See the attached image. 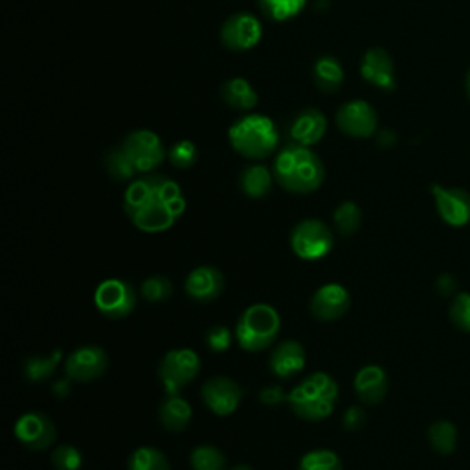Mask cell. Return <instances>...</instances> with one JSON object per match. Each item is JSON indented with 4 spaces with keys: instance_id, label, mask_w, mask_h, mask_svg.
Segmentation results:
<instances>
[{
    "instance_id": "obj_5",
    "label": "cell",
    "mask_w": 470,
    "mask_h": 470,
    "mask_svg": "<svg viewBox=\"0 0 470 470\" xmlns=\"http://www.w3.org/2000/svg\"><path fill=\"white\" fill-rule=\"evenodd\" d=\"M281 318L272 306L255 304L244 309L235 325V340L241 350L260 353L269 350L278 340Z\"/></svg>"
},
{
    "instance_id": "obj_32",
    "label": "cell",
    "mask_w": 470,
    "mask_h": 470,
    "mask_svg": "<svg viewBox=\"0 0 470 470\" xmlns=\"http://www.w3.org/2000/svg\"><path fill=\"white\" fill-rule=\"evenodd\" d=\"M297 470H344V465H341V459L336 452L327 450V448H318L307 452L300 465H297Z\"/></svg>"
},
{
    "instance_id": "obj_35",
    "label": "cell",
    "mask_w": 470,
    "mask_h": 470,
    "mask_svg": "<svg viewBox=\"0 0 470 470\" xmlns=\"http://www.w3.org/2000/svg\"><path fill=\"white\" fill-rule=\"evenodd\" d=\"M167 158L177 169H190L199 160V149L191 140H181L171 146Z\"/></svg>"
},
{
    "instance_id": "obj_13",
    "label": "cell",
    "mask_w": 470,
    "mask_h": 470,
    "mask_svg": "<svg viewBox=\"0 0 470 470\" xmlns=\"http://www.w3.org/2000/svg\"><path fill=\"white\" fill-rule=\"evenodd\" d=\"M336 125L346 137L369 138L377 133V111L364 100L346 102L336 111Z\"/></svg>"
},
{
    "instance_id": "obj_27",
    "label": "cell",
    "mask_w": 470,
    "mask_h": 470,
    "mask_svg": "<svg viewBox=\"0 0 470 470\" xmlns=\"http://www.w3.org/2000/svg\"><path fill=\"white\" fill-rule=\"evenodd\" d=\"M333 223L341 237H350L362 226V209L353 200L341 202L333 213Z\"/></svg>"
},
{
    "instance_id": "obj_9",
    "label": "cell",
    "mask_w": 470,
    "mask_h": 470,
    "mask_svg": "<svg viewBox=\"0 0 470 470\" xmlns=\"http://www.w3.org/2000/svg\"><path fill=\"white\" fill-rule=\"evenodd\" d=\"M121 149L129 156L138 173H153L165 158L162 138L149 129H138L127 135L121 142Z\"/></svg>"
},
{
    "instance_id": "obj_39",
    "label": "cell",
    "mask_w": 470,
    "mask_h": 470,
    "mask_svg": "<svg viewBox=\"0 0 470 470\" xmlns=\"http://www.w3.org/2000/svg\"><path fill=\"white\" fill-rule=\"evenodd\" d=\"M260 401L269 408H276L288 401V394H285L281 386H267L260 392Z\"/></svg>"
},
{
    "instance_id": "obj_19",
    "label": "cell",
    "mask_w": 470,
    "mask_h": 470,
    "mask_svg": "<svg viewBox=\"0 0 470 470\" xmlns=\"http://www.w3.org/2000/svg\"><path fill=\"white\" fill-rule=\"evenodd\" d=\"M307 355L304 346L296 340H285L274 348L269 357V369L278 378H292L306 369Z\"/></svg>"
},
{
    "instance_id": "obj_6",
    "label": "cell",
    "mask_w": 470,
    "mask_h": 470,
    "mask_svg": "<svg viewBox=\"0 0 470 470\" xmlns=\"http://www.w3.org/2000/svg\"><path fill=\"white\" fill-rule=\"evenodd\" d=\"M334 235L320 219H306L290 232V248L304 262H320L331 253Z\"/></svg>"
},
{
    "instance_id": "obj_26",
    "label": "cell",
    "mask_w": 470,
    "mask_h": 470,
    "mask_svg": "<svg viewBox=\"0 0 470 470\" xmlns=\"http://www.w3.org/2000/svg\"><path fill=\"white\" fill-rule=\"evenodd\" d=\"M63 360V351L61 350H54L50 355H35L24 360L22 371L26 380L37 384L50 378L56 369L59 368V362Z\"/></svg>"
},
{
    "instance_id": "obj_12",
    "label": "cell",
    "mask_w": 470,
    "mask_h": 470,
    "mask_svg": "<svg viewBox=\"0 0 470 470\" xmlns=\"http://www.w3.org/2000/svg\"><path fill=\"white\" fill-rule=\"evenodd\" d=\"M200 395H202L204 404L213 413L219 417H228L239 408V404L244 397V390L241 388V384L235 382L234 378L217 375V377H211L206 380Z\"/></svg>"
},
{
    "instance_id": "obj_10",
    "label": "cell",
    "mask_w": 470,
    "mask_h": 470,
    "mask_svg": "<svg viewBox=\"0 0 470 470\" xmlns=\"http://www.w3.org/2000/svg\"><path fill=\"white\" fill-rule=\"evenodd\" d=\"M263 37L262 21L246 12L230 15L221 28V40L225 49L232 52H248L260 45Z\"/></svg>"
},
{
    "instance_id": "obj_2",
    "label": "cell",
    "mask_w": 470,
    "mask_h": 470,
    "mask_svg": "<svg viewBox=\"0 0 470 470\" xmlns=\"http://www.w3.org/2000/svg\"><path fill=\"white\" fill-rule=\"evenodd\" d=\"M272 173L285 191L296 195L313 193L325 181V167L320 156L300 144H290L278 153Z\"/></svg>"
},
{
    "instance_id": "obj_15",
    "label": "cell",
    "mask_w": 470,
    "mask_h": 470,
    "mask_svg": "<svg viewBox=\"0 0 470 470\" xmlns=\"http://www.w3.org/2000/svg\"><path fill=\"white\" fill-rule=\"evenodd\" d=\"M351 307V294L340 283L322 285L311 297V315L320 322H334L344 316Z\"/></svg>"
},
{
    "instance_id": "obj_36",
    "label": "cell",
    "mask_w": 470,
    "mask_h": 470,
    "mask_svg": "<svg viewBox=\"0 0 470 470\" xmlns=\"http://www.w3.org/2000/svg\"><path fill=\"white\" fill-rule=\"evenodd\" d=\"M52 465L56 470H79L83 465V456L72 445H59L52 452Z\"/></svg>"
},
{
    "instance_id": "obj_23",
    "label": "cell",
    "mask_w": 470,
    "mask_h": 470,
    "mask_svg": "<svg viewBox=\"0 0 470 470\" xmlns=\"http://www.w3.org/2000/svg\"><path fill=\"white\" fill-rule=\"evenodd\" d=\"M223 102L235 111H252L258 107L260 96L244 77H232L221 87Z\"/></svg>"
},
{
    "instance_id": "obj_25",
    "label": "cell",
    "mask_w": 470,
    "mask_h": 470,
    "mask_svg": "<svg viewBox=\"0 0 470 470\" xmlns=\"http://www.w3.org/2000/svg\"><path fill=\"white\" fill-rule=\"evenodd\" d=\"M313 77H315L316 87L322 93L334 94L340 91L346 74H344V67H341V63L336 58L322 56L316 59V63L313 67Z\"/></svg>"
},
{
    "instance_id": "obj_38",
    "label": "cell",
    "mask_w": 470,
    "mask_h": 470,
    "mask_svg": "<svg viewBox=\"0 0 470 470\" xmlns=\"http://www.w3.org/2000/svg\"><path fill=\"white\" fill-rule=\"evenodd\" d=\"M452 322L461 329L470 333V294H459L450 307Z\"/></svg>"
},
{
    "instance_id": "obj_30",
    "label": "cell",
    "mask_w": 470,
    "mask_h": 470,
    "mask_svg": "<svg viewBox=\"0 0 470 470\" xmlns=\"http://www.w3.org/2000/svg\"><path fill=\"white\" fill-rule=\"evenodd\" d=\"M129 470H171V465L158 448L140 447L129 457Z\"/></svg>"
},
{
    "instance_id": "obj_43",
    "label": "cell",
    "mask_w": 470,
    "mask_h": 470,
    "mask_svg": "<svg viewBox=\"0 0 470 470\" xmlns=\"http://www.w3.org/2000/svg\"><path fill=\"white\" fill-rule=\"evenodd\" d=\"M466 93H468V98H470V72H468V77H466Z\"/></svg>"
},
{
    "instance_id": "obj_1",
    "label": "cell",
    "mask_w": 470,
    "mask_h": 470,
    "mask_svg": "<svg viewBox=\"0 0 470 470\" xmlns=\"http://www.w3.org/2000/svg\"><path fill=\"white\" fill-rule=\"evenodd\" d=\"M123 209L140 232L162 234L184 216L186 197L182 188L167 175L144 173L127 186Z\"/></svg>"
},
{
    "instance_id": "obj_40",
    "label": "cell",
    "mask_w": 470,
    "mask_h": 470,
    "mask_svg": "<svg viewBox=\"0 0 470 470\" xmlns=\"http://www.w3.org/2000/svg\"><path fill=\"white\" fill-rule=\"evenodd\" d=\"M366 422V413L362 408L359 406H351L346 410L344 417H341V424H344V429L350 430V432H355V430H360L362 426Z\"/></svg>"
},
{
    "instance_id": "obj_7",
    "label": "cell",
    "mask_w": 470,
    "mask_h": 470,
    "mask_svg": "<svg viewBox=\"0 0 470 470\" xmlns=\"http://www.w3.org/2000/svg\"><path fill=\"white\" fill-rule=\"evenodd\" d=\"M199 373L200 359L195 351L186 348L167 351L158 368V377L167 395H177L199 377Z\"/></svg>"
},
{
    "instance_id": "obj_24",
    "label": "cell",
    "mask_w": 470,
    "mask_h": 470,
    "mask_svg": "<svg viewBox=\"0 0 470 470\" xmlns=\"http://www.w3.org/2000/svg\"><path fill=\"white\" fill-rule=\"evenodd\" d=\"M274 181V173H270L269 167L253 164L243 169L239 175V188L250 199H263L270 193Z\"/></svg>"
},
{
    "instance_id": "obj_4",
    "label": "cell",
    "mask_w": 470,
    "mask_h": 470,
    "mask_svg": "<svg viewBox=\"0 0 470 470\" xmlns=\"http://www.w3.org/2000/svg\"><path fill=\"white\" fill-rule=\"evenodd\" d=\"M230 146L235 153L250 160L270 156L279 144L276 123L263 114H246L232 123L228 131Z\"/></svg>"
},
{
    "instance_id": "obj_29",
    "label": "cell",
    "mask_w": 470,
    "mask_h": 470,
    "mask_svg": "<svg viewBox=\"0 0 470 470\" xmlns=\"http://www.w3.org/2000/svg\"><path fill=\"white\" fill-rule=\"evenodd\" d=\"M105 167H107V173L111 175V179L116 182H131V181H135V175L138 173L137 167L133 165L129 156L123 153L121 147H116L107 153Z\"/></svg>"
},
{
    "instance_id": "obj_8",
    "label": "cell",
    "mask_w": 470,
    "mask_h": 470,
    "mask_svg": "<svg viewBox=\"0 0 470 470\" xmlns=\"http://www.w3.org/2000/svg\"><path fill=\"white\" fill-rule=\"evenodd\" d=\"M94 306L109 320L127 318L137 309V290L123 279H105L94 292Z\"/></svg>"
},
{
    "instance_id": "obj_11",
    "label": "cell",
    "mask_w": 470,
    "mask_h": 470,
    "mask_svg": "<svg viewBox=\"0 0 470 470\" xmlns=\"http://www.w3.org/2000/svg\"><path fill=\"white\" fill-rule=\"evenodd\" d=\"M15 438L33 452H42L56 443L58 430L52 419L40 412H28L15 422Z\"/></svg>"
},
{
    "instance_id": "obj_28",
    "label": "cell",
    "mask_w": 470,
    "mask_h": 470,
    "mask_svg": "<svg viewBox=\"0 0 470 470\" xmlns=\"http://www.w3.org/2000/svg\"><path fill=\"white\" fill-rule=\"evenodd\" d=\"M307 6V0H260L262 12L274 22H287L300 15Z\"/></svg>"
},
{
    "instance_id": "obj_14",
    "label": "cell",
    "mask_w": 470,
    "mask_h": 470,
    "mask_svg": "<svg viewBox=\"0 0 470 470\" xmlns=\"http://www.w3.org/2000/svg\"><path fill=\"white\" fill-rule=\"evenodd\" d=\"M109 355L100 346H83L65 360V373L75 382H93L105 375Z\"/></svg>"
},
{
    "instance_id": "obj_37",
    "label": "cell",
    "mask_w": 470,
    "mask_h": 470,
    "mask_svg": "<svg viewBox=\"0 0 470 470\" xmlns=\"http://www.w3.org/2000/svg\"><path fill=\"white\" fill-rule=\"evenodd\" d=\"M234 336L235 334L226 325H213L206 333V344L213 353H225L230 350Z\"/></svg>"
},
{
    "instance_id": "obj_33",
    "label": "cell",
    "mask_w": 470,
    "mask_h": 470,
    "mask_svg": "<svg viewBox=\"0 0 470 470\" xmlns=\"http://www.w3.org/2000/svg\"><path fill=\"white\" fill-rule=\"evenodd\" d=\"M140 292L144 296V300L151 304H164L173 296V283H171L169 278L165 276H151L142 283Z\"/></svg>"
},
{
    "instance_id": "obj_22",
    "label": "cell",
    "mask_w": 470,
    "mask_h": 470,
    "mask_svg": "<svg viewBox=\"0 0 470 470\" xmlns=\"http://www.w3.org/2000/svg\"><path fill=\"white\" fill-rule=\"evenodd\" d=\"M158 417H160V424L167 432H173V434H181L184 432L193 417V410L190 406V403L177 395H167L164 399V403L160 404L158 410Z\"/></svg>"
},
{
    "instance_id": "obj_21",
    "label": "cell",
    "mask_w": 470,
    "mask_h": 470,
    "mask_svg": "<svg viewBox=\"0 0 470 470\" xmlns=\"http://www.w3.org/2000/svg\"><path fill=\"white\" fill-rule=\"evenodd\" d=\"M355 392L364 404H378L388 394L386 371L378 366H366L355 377Z\"/></svg>"
},
{
    "instance_id": "obj_18",
    "label": "cell",
    "mask_w": 470,
    "mask_h": 470,
    "mask_svg": "<svg viewBox=\"0 0 470 470\" xmlns=\"http://www.w3.org/2000/svg\"><path fill=\"white\" fill-rule=\"evenodd\" d=\"M362 77L380 91H395V67L392 56L382 49H371L364 54L360 63Z\"/></svg>"
},
{
    "instance_id": "obj_3",
    "label": "cell",
    "mask_w": 470,
    "mask_h": 470,
    "mask_svg": "<svg viewBox=\"0 0 470 470\" xmlns=\"http://www.w3.org/2000/svg\"><path fill=\"white\" fill-rule=\"evenodd\" d=\"M338 384L329 373H311L288 392L287 404L304 421L318 422L333 415L338 403Z\"/></svg>"
},
{
    "instance_id": "obj_20",
    "label": "cell",
    "mask_w": 470,
    "mask_h": 470,
    "mask_svg": "<svg viewBox=\"0 0 470 470\" xmlns=\"http://www.w3.org/2000/svg\"><path fill=\"white\" fill-rule=\"evenodd\" d=\"M327 131V118L318 109H304L297 112L290 123V138L294 144L311 147L318 144Z\"/></svg>"
},
{
    "instance_id": "obj_42",
    "label": "cell",
    "mask_w": 470,
    "mask_h": 470,
    "mask_svg": "<svg viewBox=\"0 0 470 470\" xmlns=\"http://www.w3.org/2000/svg\"><path fill=\"white\" fill-rule=\"evenodd\" d=\"M232 470H253V468L248 466V465H243V463H241V465H235Z\"/></svg>"
},
{
    "instance_id": "obj_34",
    "label": "cell",
    "mask_w": 470,
    "mask_h": 470,
    "mask_svg": "<svg viewBox=\"0 0 470 470\" xmlns=\"http://www.w3.org/2000/svg\"><path fill=\"white\" fill-rule=\"evenodd\" d=\"M429 439H430V445L441 452V454H450L454 452L456 448V439H457V434H456V429L447 422V421H438L430 426L429 430Z\"/></svg>"
},
{
    "instance_id": "obj_16",
    "label": "cell",
    "mask_w": 470,
    "mask_h": 470,
    "mask_svg": "<svg viewBox=\"0 0 470 470\" xmlns=\"http://www.w3.org/2000/svg\"><path fill=\"white\" fill-rule=\"evenodd\" d=\"M432 195L441 219L450 226H465L470 223V193L459 188L432 186Z\"/></svg>"
},
{
    "instance_id": "obj_41",
    "label": "cell",
    "mask_w": 470,
    "mask_h": 470,
    "mask_svg": "<svg viewBox=\"0 0 470 470\" xmlns=\"http://www.w3.org/2000/svg\"><path fill=\"white\" fill-rule=\"evenodd\" d=\"M72 378L70 377H67V378H59L56 384H54V395L56 397H59V399H65V397H68L70 395V392H72Z\"/></svg>"
},
{
    "instance_id": "obj_17",
    "label": "cell",
    "mask_w": 470,
    "mask_h": 470,
    "mask_svg": "<svg viewBox=\"0 0 470 470\" xmlns=\"http://www.w3.org/2000/svg\"><path fill=\"white\" fill-rule=\"evenodd\" d=\"M184 290L188 297H191V300L197 304L216 302L225 290V276L219 269L211 265L197 267L186 278Z\"/></svg>"
},
{
    "instance_id": "obj_31",
    "label": "cell",
    "mask_w": 470,
    "mask_h": 470,
    "mask_svg": "<svg viewBox=\"0 0 470 470\" xmlns=\"http://www.w3.org/2000/svg\"><path fill=\"white\" fill-rule=\"evenodd\" d=\"M190 463L193 470H226V456L213 445L197 447L190 456Z\"/></svg>"
}]
</instances>
